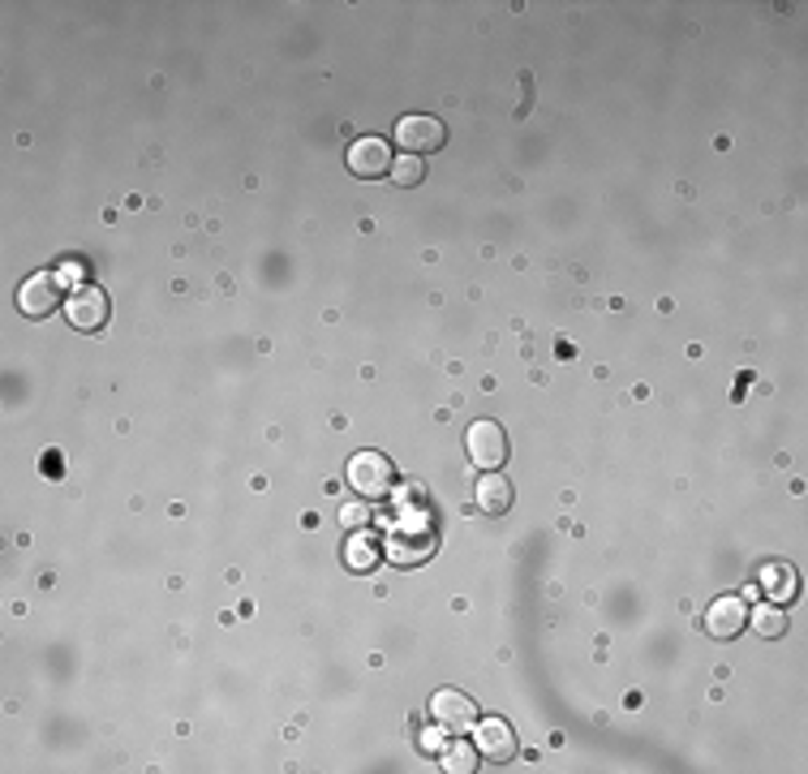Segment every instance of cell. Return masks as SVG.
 <instances>
[{"instance_id": "cell-1", "label": "cell", "mask_w": 808, "mask_h": 774, "mask_svg": "<svg viewBox=\"0 0 808 774\" xmlns=\"http://www.w3.org/2000/svg\"><path fill=\"white\" fill-rule=\"evenodd\" d=\"M348 483H353V491L361 495V499H383V495L392 491V483H396V469L379 452H357L348 461Z\"/></svg>"}, {"instance_id": "cell-6", "label": "cell", "mask_w": 808, "mask_h": 774, "mask_svg": "<svg viewBox=\"0 0 808 774\" xmlns=\"http://www.w3.org/2000/svg\"><path fill=\"white\" fill-rule=\"evenodd\" d=\"M57 301H61V284H57V276H48V272L26 276V284L17 288V310H22L26 319H44V314H52V310H57Z\"/></svg>"}, {"instance_id": "cell-3", "label": "cell", "mask_w": 808, "mask_h": 774, "mask_svg": "<svg viewBox=\"0 0 808 774\" xmlns=\"http://www.w3.org/2000/svg\"><path fill=\"white\" fill-rule=\"evenodd\" d=\"M465 448H470V456H473V465L477 469H499L503 461H508V434H503V426L499 422H473L470 426V439H465Z\"/></svg>"}, {"instance_id": "cell-12", "label": "cell", "mask_w": 808, "mask_h": 774, "mask_svg": "<svg viewBox=\"0 0 808 774\" xmlns=\"http://www.w3.org/2000/svg\"><path fill=\"white\" fill-rule=\"evenodd\" d=\"M344 556H348V568H353V572H370V568L379 563V547H375L370 534H353L348 547H344Z\"/></svg>"}, {"instance_id": "cell-17", "label": "cell", "mask_w": 808, "mask_h": 774, "mask_svg": "<svg viewBox=\"0 0 808 774\" xmlns=\"http://www.w3.org/2000/svg\"><path fill=\"white\" fill-rule=\"evenodd\" d=\"M340 516H344V525H366V521H370V512H366L361 503H348Z\"/></svg>"}, {"instance_id": "cell-14", "label": "cell", "mask_w": 808, "mask_h": 774, "mask_svg": "<svg viewBox=\"0 0 808 774\" xmlns=\"http://www.w3.org/2000/svg\"><path fill=\"white\" fill-rule=\"evenodd\" d=\"M765 594H770L774 603H787V598L796 594V576H792L787 568H770V572H765Z\"/></svg>"}, {"instance_id": "cell-10", "label": "cell", "mask_w": 808, "mask_h": 774, "mask_svg": "<svg viewBox=\"0 0 808 774\" xmlns=\"http://www.w3.org/2000/svg\"><path fill=\"white\" fill-rule=\"evenodd\" d=\"M348 168L357 177H383L392 172V146L383 139H357L348 146Z\"/></svg>"}, {"instance_id": "cell-4", "label": "cell", "mask_w": 808, "mask_h": 774, "mask_svg": "<svg viewBox=\"0 0 808 774\" xmlns=\"http://www.w3.org/2000/svg\"><path fill=\"white\" fill-rule=\"evenodd\" d=\"M435 551V529L426 521H401L388 538V556L396 563H421Z\"/></svg>"}, {"instance_id": "cell-5", "label": "cell", "mask_w": 808, "mask_h": 774, "mask_svg": "<svg viewBox=\"0 0 808 774\" xmlns=\"http://www.w3.org/2000/svg\"><path fill=\"white\" fill-rule=\"evenodd\" d=\"M448 139L443 121L439 117H426V112H413L396 126V142L404 146V155H421V151H439Z\"/></svg>"}, {"instance_id": "cell-9", "label": "cell", "mask_w": 808, "mask_h": 774, "mask_svg": "<svg viewBox=\"0 0 808 774\" xmlns=\"http://www.w3.org/2000/svg\"><path fill=\"white\" fill-rule=\"evenodd\" d=\"M744 624H748V603H744L740 594L714 598V607L705 611V629H710V636H718V641H732V636H740Z\"/></svg>"}, {"instance_id": "cell-8", "label": "cell", "mask_w": 808, "mask_h": 774, "mask_svg": "<svg viewBox=\"0 0 808 774\" xmlns=\"http://www.w3.org/2000/svg\"><path fill=\"white\" fill-rule=\"evenodd\" d=\"M430 714H435V723H439L443 731H473V723H477L473 698L452 693V689H443V693L430 698Z\"/></svg>"}, {"instance_id": "cell-15", "label": "cell", "mask_w": 808, "mask_h": 774, "mask_svg": "<svg viewBox=\"0 0 808 774\" xmlns=\"http://www.w3.org/2000/svg\"><path fill=\"white\" fill-rule=\"evenodd\" d=\"M421 177H426L421 155H401V159H392V181H396V186H417Z\"/></svg>"}, {"instance_id": "cell-13", "label": "cell", "mask_w": 808, "mask_h": 774, "mask_svg": "<svg viewBox=\"0 0 808 774\" xmlns=\"http://www.w3.org/2000/svg\"><path fill=\"white\" fill-rule=\"evenodd\" d=\"M752 629L761 636H783L787 633V616H783V607H757L752 611Z\"/></svg>"}, {"instance_id": "cell-2", "label": "cell", "mask_w": 808, "mask_h": 774, "mask_svg": "<svg viewBox=\"0 0 808 774\" xmlns=\"http://www.w3.org/2000/svg\"><path fill=\"white\" fill-rule=\"evenodd\" d=\"M66 319L78 332H99L108 323V293L99 284H78L66 301Z\"/></svg>"}, {"instance_id": "cell-11", "label": "cell", "mask_w": 808, "mask_h": 774, "mask_svg": "<svg viewBox=\"0 0 808 774\" xmlns=\"http://www.w3.org/2000/svg\"><path fill=\"white\" fill-rule=\"evenodd\" d=\"M473 499H477V508H482V512L499 516V512H508V508H512V487H508V478H499V474L490 469V474L477 483Z\"/></svg>"}, {"instance_id": "cell-16", "label": "cell", "mask_w": 808, "mask_h": 774, "mask_svg": "<svg viewBox=\"0 0 808 774\" xmlns=\"http://www.w3.org/2000/svg\"><path fill=\"white\" fill-rule=\"evenodd\" d=\"M443 766L452 774H470L477 766V753H473L470 745H452V749H443Z\"/></svg>"}, {"instance_id": "cell-7", "label": "cell", "mask_w": 808, "mask_h": 774, "mask_svg": "<svg viewBox=\"0 0 808 774\" xmlns=\"http://www.w3.org/2000/svg\"><path fill=\"white\" fill-rule=\"evenodd\" d=\"M473 745L482 758L490 762H512L516 758V736L503 718H486V723H473Z\"/></svg>"}]
</instances>
